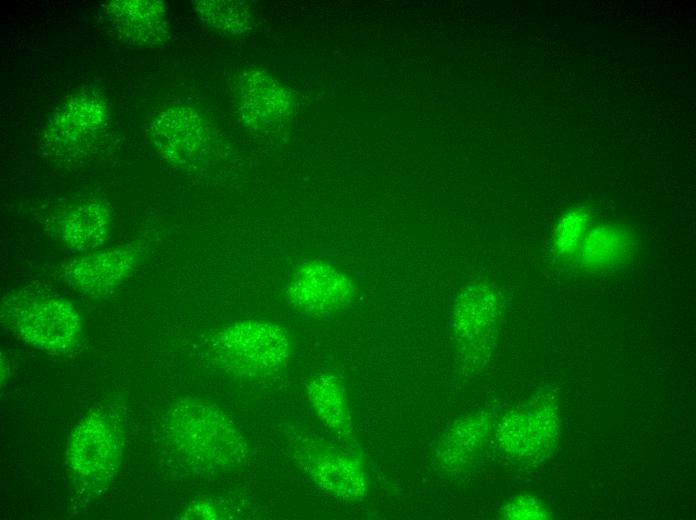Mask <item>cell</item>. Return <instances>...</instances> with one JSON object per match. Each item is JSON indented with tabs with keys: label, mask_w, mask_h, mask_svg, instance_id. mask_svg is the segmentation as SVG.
<instances>
[{
	"label": "cell",
	"mask_w": 696,
	"mask_h": 520,
	"mask_svg": "<svg viewBox=\"0 0 696 520\" xmlns=\"http://www.w3.org/2000/svg\"><path fill=\"white\" fill-rule=\"evenodd\" d=\"M167 438L185 459L203 468L225 469L243 463L245 438L215 404L184 400L166 416Z\"/></svg>",
	"instance_id": "obj_1"
},
{
	"label": "cell",
	"mask_w": 696,
	"mask_h": 520,
	"mask_svg": "<svg viewBox=\"0 0 696 520\" xmlns=\"http://www.w3.org/2000/svg\"><path fill=\"white\" fill-rule=\"evenodd\" d=\"M4 327L19 339L48 353L62 354L76 345L81 331L77 308L59 296L18 291L3 298Z\"/></svg>",
	"instance_id": "obj_2"
},
{
	"label": "cell",
	"mask_w": 696,
	"mask_h": 520,
	"mask_svg": "<svg viewBox=\"0 0 696 520\" xmlns=\"http://www.w3.org/2000/svg\"><path fill=\"white\" fill-rule=\"evenodd\" d=\"M214 350L228 372L247 378H260L279 371L290 356L286 331L277 324L242 320L225 327L216 337Z\"/></svg>",
	"instance_id": "obj_3"
},
{
	"label": "cell",
	"mask_w": 696,
	"mask_h": 520,
	"mask_svg": "<svg viewBox=\"0 0 696 520\" xmlns=\"http://www.w3.org/2000/svg\"><path fill=\"white\" fill-rule=\"evenodd\" d=\"M121 458L120 436L107 416L91 413L73 430L67 447V462L86 488L107 487L117 474Z\"/></svg>",
	"instance_id": "obj_4"
},
{
	"label": "cell",
	"mask_w": 696,
	"mask_h": 520,
	"mask_svg": "<svg viewBox=\"0 0 696 520\" xmlns=\"http://www.w3.org/2000/svg\"><path fill=\"white\" fill-rule=\"evenodd\" d=\"M354 292V285L345 274L328 263L313 260L296 270L287 296L295 309L323 317L342 310Z\"/></svg>",
	"instance_id": "obj_5"
},
{
	"label": "cell",
	"mask_w": 696,
	"mask_h": 520,
	"mask_svg": "<svg viewBox=\"0 0 696 520\" xmlns=\"http://www.w3.org/2000/svg\"><path fill=\"white\" fill-rule=\"evenodd\" d=\"M558 435L557 416L545 402L511 411L500 421L496 438L511 456L541 460L552 451Z\"/></svg>",
	"instance_id": "obj_6"
},
{
	"label": "cell",
	"mask_w": 696,
	"mask_h": 520,
	"mask_svg": "<svg viewBox=\"0 0 696 520\" xmlns=\"http://www.w3.org/2000/svg\"><path fill=\"white\" fill-rule=\"evenodd\" d=\"M109 113L96 95L78 94L57 109L45 131L47 145L60 155H76L105 127Z\"/></svg>",
	"instance_id": "obj_7"
},
{
	"label": "cell",
	"mask_w": 696,
	"mask_h": 520,
	"mask_svg": "<svg viewBox=\"0 0 696 520\" xmlns=\"http://www.w3.org/2000/svg\"><path fill=\"white\" fill-rule=\"evenodd\" d=\"M302 469L322 490L341 500H361L368 480L362 464L332 447L310 444L296 451Z\"/></svg>",
	"instance_id": "obj_8"
},
{
	"label": "cell",
	"mask_w": 696,
	"mask_h": 520,
	"mask_svg": "<svg viewBox=\"0 0 696 520\" xmlns=\"http://www.w3.org/2000/svg\"><path fill=\"white\" fill-rule=\"evenodd\" d=\"M104 15L117 35L133 46L160 45L168 37L166 11L160 1H110L104 5Z\"/></svg>",
	"instance_id": "obj_9"
},
{
	"label": "cell",
	"mask_w": 696,
	"mask_h": 520,
	"mask_svg": "<svg viewBox=\"0 0 696 520\" xmlns=\"http://www.w3.org/2000/svg\"><path fill=\"white\" fill-rule=\"evenodd\" d=\"M498 311V298L486 287H470L460 294L454 309L453 332L465 356L489 339Z\"/></svg>",
	"instance_id": "obj_10"
},
{
	"label": "cell",
	"mask_w": 696,
	"mask_h": 520,
	"mask_svg": "<svg viewBox=\"0 0 696 520\" xmlns=\"http://www.w3.org/2000/svg\"><path fill=\"white\" fill-rule=\"evenodd\" d=\"M491 417L476 414L456 421L440 437L434 462L446 473H458L467 468L484 447L492 427Z\"/></svg>",
	"instance_id": "obj_11"
},
{
	"label": "cell",
	"mask_w": 696,
	"mask_h": 520,
	"mask_svg": "<svg viewBox=\"0 0 696 520\" xmlns=\"http://www.w3.org/2000/svg\"><path fill=\"white\" fill-rule=\"evenodd\" d=\"M135 262L132 249H113L75 259L67 266L66 275L82 292L102 295L123 282Z\"/></svg>",
	"instance_id": "obj_12"
},
{
	"label": "cell",
	"mask_w": 696,
	"mask_h": 520,
	"mask_svg": "<svg viewBox=\"0 0 696 520\" xmlns=\"http://www.w3.org/2000/svg\"><path fill=\"white\" fill-rule=\"evenodd\" d=\"M151 136L165 155L183 159L200 148L206 138V129L196 111L174 107L163 111L153 121Z\"/></svg>",
	"instance_id": "obj_13"
},
{
	"label": "cell",
	"mask_w": 696,
	"mask_h": 520,
	"mask_svg": "<svg viewBox=\"0 0 696 520\" xmlns=\"http://www.w3.org/2000/svg\"><path fill=\"white\" fill-rule=\"evenodd\" d=\"M309 402L320 421L340 438H354L349 402L342 382L334 375L321 374L307 384Z\"/></svg>",
	"instance_id": "obj_14"
},
{
	"label": "cell",
	"mask_w": 696,
	"mask_h": 520,
	"mask_svg": "<svg viewBox=\"0 0 696 520\" xmlns=\"http://www.w3.org/2000/svg\"><path fill=\"white\" fill-rule=\"evenodd\" d=\"M61 238L73 248L98 245L109 228V214L102 204L87 200L71 205L58 221Z\"/></svg>",
	"instance_id": "obj_15"
},
{
	"label": "cell",
	"mask_w": 696,
	"mask_h": 520,
	"mask_svg": "<svg viewBox=\"0 0 696 520\" xmlns=\"http://www.w3.org/2000/svg\"><path fill=\"white\" fill-rule=\"evenodd\" d=\"M242 94L245 115L254 118L256 124L280 119L289 106L286 87L264 73L248 74L243 82Z\"/></svg>",
	"instance_id": "obj_16"
},
{
	"label": "cell",
	"mask_w": 696,
	"mask_h": 520,
	"mask_svg": "<svg viewBox=\"0 0 696 520\" xmlns=\"http://www.w3.org/2000/svg\"><path fill=\"white\" fill-rule=\"evenodd\" d=\"M631 245V237L625 229L615 226L596 227L583 242V262L594 268L612 267L628 256Z\"/></svg>",
	"instance_id": "obj_17"
},
{
	"label": "cell",
	"mask_w": 696,
	"mask_h": 520,
	"mask_svg": "<svg viewBox=\"0 0 696 520\" xmlns=\"http://www.w3.org/2000/svg\"><path fill=\"white\" fill-rule=\"evenodd\" d=\"M195 9L209 27L227 33H241L251 22L247 6L237 1H197Z\"/></svg>",
	"instance_id": "obj_18"
},
{
	"label": "cell",
	"mask_w": 696,
	"mask_h": 520,
	"mask_svg": "<svg viewBox=\"0 0 696 520\" xmlns=\"http://www.w3.org/2000/svg\"><path fill=\"white\" fill-rule=\"evenodd\" d=\"M589 224V212L583 208L567 212L560 220L555 234V244L562 255L573 253L581 242Z\"/></svg>",
	"instance_id": "obj_19"
},
{
	"label": "cell",
	"mask_w": 696,
	"mask_h": 520,
	"mask_svg": "<svg viewBox=\"0 0 696 520\" xmlns=\"http://www.w3.org/2000/svg\"><path fill=\"white\" fill-rule=\"evenodd\" d=\"M503 519H547V509L536 498L519 495L511 498L500 510Z\"/></svg>",
	"instance_id": "obj_20"
},
{
	"label": "cell",
	"mask_w": 696,
	"mask_h": 520,
	"mask_svg": "<svg viewBox=\"0 0 696 520\" xmlns=\"http://www.w3.org/2000/svg\"><path fill=\"white\" fill-rule=\"evenodd\" d=\"M185 518L189 519H220L223 518L219 512V508L211 503L204 501L198 502L192 507H189L185 514Z\"/></svg>",
	"instance_id": "obj_21"
}]
</instances>
